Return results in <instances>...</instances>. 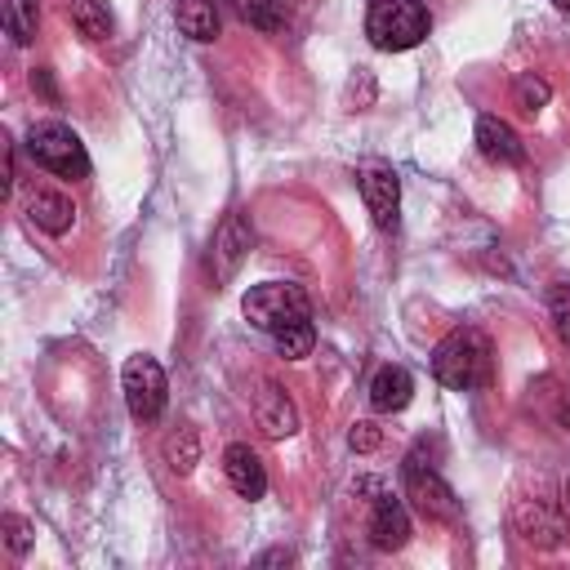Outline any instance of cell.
Masks as SVG:
<instances>
[{
  "mask_svg": "<svg viewBox=\"0 0 570 570\" xmlns=\"http://www.w3.org/2000/svg\"><path fill=\"white\" fill-rule=\"evenodd\" d=\"M432 374L450 392H472V387L490 383V374H494V347H490V338L476 325L450 330L432 347Z\"/></svg>",
  "mask_w": 570,
  "mask_h": 570,
  "instance_id": "obj_1",
  "label": "cell"
},
{
  "mask_svg": "<svg viewBox=\"0 0 570 570\" xmlns=\"http://www.w3.org/2000/svg\"><path fill=\"white\" fill-rule=\"evenodd\" d=\"M428 27H432V18H428L423 0H370L365 36L374 49H387V53L414 49L428 36Z\"/></svg>",
  "mask_w": 570,
  "mask_h": 570,
  "instance_id": "obj_2",
  "label": "cell"
},
{
  "mask_svg": "<svg viewBox=\"0 0 570 570\" xmlns=\"http://www.w3.org/2000/svg\"><path fill=\"white\" fill-rule=\"evenodd\" d=\"M240 312L254 330L263 334H276L285 325H298V321H312V303L298 285L289 281H263V285H249L245 298H240Z\"/></svg>",
  "mask_w": 570,
  "mask_h": 570,
  "instance_id": "obj_3",
  "label": "cell"
},
{
  "mask_svg": "<svg viewBox=\"0 0 570 570\" xmlns=\"http://www.w3.org/2000/svg\"><path fill=\"white\" fill-rule=\"evenodd\" d=\"M22 147H27V156H31L40 169H49V174H58V178H89V151H85V142H80L67 125H58V120L31 125Z\"/></svg>",
  "mask_w": 570,
  "mask_h": 570,
  "instance_id": "obj_4",
  "label": "cell"
},
{
  "mask_svg": "<svg viewBox=\"0 0 570 570\" xmlns=\"http://www.w3.org/2000/svg\"><path fill=\"white\" fill-rule=\"evenodd\" d=\"M120 392H125V405H129V419L134 423H156L165 414V396H169V383H165V370L156 356L138 352L125 361L120 370Z\"/></svg>",
  "mask_w": 570,
  "mask_h": 570,
  "instance_id": "obj_5",
  "label": "cell"
},
{
  "mask_svg": "<svg viewBox=\"0 0 570 570\" xmlns=\"http://www.w3.org/2000/svg\"><path fill=\"white\" fill-rule=\"evenodd\" d=\"M249 245H254V227H249V218H245L240 209H232V214L218 223L214 240H209V276H214V285H223V281H232V276L240 272Z\"/></svg>",
  "mask_w": 570,
  "mask_h": 570,
  "instance_id": "obj_6",
  "label": "cell"
},
{
  "mask_svg": "<svg viewBox=\"0 0 570 570\" xmlns=\"http://www.w3.org/2000/svg\"><path fill=\"white\" fill-rule=\"evenodd\" d=\"M405 494L414 499V508H419L428 521H454V517H459L454 490H450L428 463H419V454L405 459Z\"/></svg>",
  "mask_w": 570,
  "mask_h": 570,
  "instance_id": "obj_7",
  "label": "cell"
},
{
  "mask_svg": "<svg viewBox=\"0 0 570 570\" xmlns=\"http://www.w3.org/2000/svg\"><path fill=\"white\" fill-rule=\"evenodd\" d=\"M365 534H370V543H374L379 552H396V548H405V543H410V534H414L405 503H401L392 490H383V485H374Z\"/></svg>",
  "mask_w": 570,
  "mask_h": 570,
  "instance_id": "obj_8",
  "label": "cell"
},
{
  "mask_svg": "<svg viewBox=\"0 0 570 570\" xmlns=\"http://www.w3.org/2000/svg\"><path fill=\"white\" fill-rule=\"evenodd\" d=\"M361 200H365L379 232H396V223H401V178L387 165L361 169Z\"/></svg>",
  "mask_w": 570,
  "mask_h": 570,
  "instance_id": "obj_9",
  "label": "cell"
},
{
  "mask_svg": "<svg viewBox=\"0 0 570 570\" xmlns=\"http://www.w3.org/2000/svg\"><path fill=\"white\" fill-rule=\"evenodd\" d=\"M512 525H517V534H521L530 548H539V552H552V548L566 543V521H561V512H557L552 503H543V499H521V503L512 508Z\"/></svg>",
  "mask_w": 570,
  "mask_h": 570,
  "instance_id": "obj_10",
  "label": "cell"
},
{
  "mask_svg": "<svg viewBox=\"0 0 570 570\" xmlns=\"http://www.w3.org/2000/svg\"><path fill=\"white\" fill-rule=\"evenodd\" d=\"M254 423L272 441H285V436L298 432V410H294V401H289V392L281 383H272V379L258 383V392H254Z\"/></svg>",
  "mask_w": 570,
  "mask_h": 570,
  "instance_id": "obj_11",
  "label": "cell"
},
{
  "mask_svg": "<svg viewBox=\"0 0 570 570\" xmlns=\"http://www.w3.org/2000/svg\"><path fill=\"white\" fill-rule=\"evenodd\" d=\"M223 472H227V485L240 499H263L267 494V468H263V459L245 441H232L223 450Z\"/></svg>",
  "mask_w": 570,
  "mask_h": 570,
  "instance_id": "obj_12",
  "label": "cell"
},
{
  "mask_svg": "<svg viewBox=\"0 0 570 570\" xmlns=\"http://www.w3.org/2000/svg\"><path fill=\"white\" fill-rule=\"evenodd\" d=\"M476 147L494 165H521L525 160V147H521L517 129L508 120H499V116H481L476 120Z\"/></svg>",
  "mask_w": 570,
  "mask_h": 570,
  "instance_id": "obj_13",
  "label": "cell"
},
{
  "mask_svg": "<svg viewBox=\"0 0 570 570\" xmlns=\"http://www.w3.org/2000/svg\"><path fill=\"white\" fill-rule=\"evenodd\" d=\"M27 223L40 227V232H49V236H62V232H71V223H76V205H71L62 191L40 187V191L27 196Z\"/></svg>",
  "mask_w": 570,
  "mask_h": 570,
  "instance_id": "obj_14",
  "label": "cell"
},
{
  "mask_svg": "<svg viewBox=\"0 0 570 570\" xmlns=\"http://www.w3.org/2000/svg\"><path fill=\"white\" fill-rule=\"evenodd\" d=\"M414 396V379L405 365H379V374L370 379V405L374 414H396L405 410Z\"/></svg>",
  "mask_w": 570,
  "mask_h": 570,
  "instance_id": "obj_15",
  "label": "cell"
},
{
  "mask_svg": "<svg viewBox=\"0 0 570 570\" xmlns=\"http://www.w3.org/2000/svg\"><path fill=\"white\" fill-rule=\"evenodd\" d=\"M174 22L196 45L218 40V4H209V0H178L174 4Z\"/></svg>",
  "mask_w": 570,
  "mask_h": 570,
  "instance_id": "obj_16",
  "label": "cell"
},
{
  "mask_svg": "<svg viewBox=\"0 0 570 570\" xmlns=\"http://www.w3.org/2000/svg\"><path fill=\"white\" fill-rule=\"evenodd\" d=\"M160 454H165L169 472L187 476V472L200 463V436H196V428H178V432H169L165 445H160Z\"/></svg>",
  "mask_w": 570,
  "mask_h": 570,
  "instance_id": "obj_17",
  "label": "cell"
},
{
  "mask_svg": "<svg viewBox=\"0 0 570 570\" xmlns=\"http://www.w3.org/2000/svg\"><path fill=\"white\" fill-rule=\"evenodd\" d=\"M0 13H4V31H9L13 45L36 40V27H40V4L36 0H0Z\"/></svg>",
  "mask_w": 570,
  "mask_h": 570,
  "instance_id": "obj_18",
  "label": "cell"
},
{
  "mask_svg": "<svg viewBox=\"0 0 570 570\" xmlns=\"http://www.w3.org/2000/svg\"><path fill=\"white\" fill-rule=\"evenodd\" d=\"M236 13L254 31H281L285 27V0H236Z\"/></svg>",
  "mask_w": 570,
  "mask_h": 570,
  "instance_id": "obj_19",
  "label": "cell"
},
{
  "mask_svg": "<svg viewBox=\"0 0 570 570\" xmlns=\"http://www.w3.org/2000/svg\"><path fill=\"white\" fill-rule=\"evenodd\" d=\"M548 98H552V85H548L543 76H534V71H521V76H517L512 102H517L521 116H539V111L548 107Z\"/></svg>",
  "mask_w": 570,
  "mask_h": 570,
  "instance_id": "obj_20",
  "label": "cell"
},
{
  "mask_svg": "<svg viewBox=\"0 0 570 570\" xmlns=\"http://www.w3.org/2000/svg\"><path fill=\"white\" fill-rule=\"evenodd\" d=\"M272 343H276V352H281L285 361H303V356H312V347H316V330H312V321H298V325L276 330Z\"/></svg>",
  "mask_w": 570,
  "mask_h": 570,
  "instance_id": "obj_21",
  "label": "cell"
},
{
  "mask_svg": "<svg viewBox=\"0 0 570 570\" xmlns=\"http://www.w3.org/2000/svg\"><path fill=\"white\" fill-rule=\"evenodd\" d=\"M71 22L85 40H107L111 36V18L98 0H71Z\"/></svg>",
  "mask_w": 570,
  "mask_h": 570,
  "instance_id": "obj_22",
  "label": "cell"
},
{
  "mask_svg": "<svg viewBox=\"0 0 570 570\" xmlns=\"http://www.w3.org/2000/svg\"><path fill=\"white\" fill-rule=\"evenodd\" d=\"M548 321H552L557 338L570 347V281H557L548 289Z\"/></svg>",
  "mask_w": 570,
  "mask_h": 570,
  "instance_id": "obj_23",
  "label": "cell"
},
{
  "mask_svg": "<svg viewBox=\"0 0 570 570\" xmlns=\"http://www.w3.org/2000/svg\"><path fill=\"white\" fill-rule=\"evenodd\" d=\"M0 530H4V548H9L13 557H22V552L36 543V525H31L27 517H18V512H4V517H0Z\"/></svg>",
  "mask_w": 570,
  "mask_h": 570,
  "instance_id": "obj_24",
  "label": "cell"
},
{
  "mask_svg": "<svg viewBox=\"0 0 570 570\" xmlns=\"http://www.w3.org/2000/svg\"><path fill=\"white\" fill-rule=\"evenodd\" d=\"M347 445H352L356 454H374V450L383 445V428H379L374 419H356V423L347 428Z\"/></svg>",
  "mask_w": 570,
  "mask_h": 570,
  "instance_id": "obj_25",
  "label": "cell"
},
{
  "mask_svg": "<svg viewBox=\"0 0 570 570\" xmlns=\"http://www.w3.org/2000/svg\"><path fill=\"white\" fill-rule=\"evenodd\" d=\"M31 89H36L40 98H49V102H58V85H53V76H49V67H36V71H31Z\"/></svg>",
  "mask_w": 570,
  "mask_h": 570,
  "instance_id": "obj_26",
  "label": "cell"
},
{
  "mask_svg": "<svg viewBox=\"0 0 570 570\" xmlns=\"http://www.w3.org/2000/svg\"><path fill=\"white\" fill-rule=\"evenodd\" d=\"M272 561H289V552L285 548H272L267 557H258V566H272Z\"/></svg>",
  "mask_w": 570,
  "mask_h": 570,
  "instance_id": "obj_27",
  "label": "cell"
},
{
  "mask_svg": "<svg viewBox=\"0 0 570 570\" xmlns=\"http://www.w3.org/2000/svg\"><path fill=\"white\" fill-rule=\"evenodd\" d=\"M557 414H561V423H566V428H570V392H566V396H561V410H557Z\"/></svg>",
  "mask_w": 570,
  "mask_h": 570,
  "instance_id": "obj_28",
  "label": "cell"
},
{
  "mask_svg": "<svg viewBox=\"0 0 570 570\" xmlns=\"http://www.w3.org/2000/svg\"><path fill=\"white\" fill-rule=\"evenodd\" d=\"M561 503H566V508H570V476H566V481H561Z\"/></svg>",
  "mask_w": 570,
  "mask_h": 570,
  "instance_id": "obj_29",
  "label": "cell"
},
{
  "mask_svg": "<svg viewBox=\"0 0 570 570\" xmlns=\"http://www.w3.org/2000/svg\"><path fill=\"white\" fill-rule=\"evenodd\" d=\"M552 4H557V9H570V0H552Z\"/></svg>",
  "mask_w": 570,
  "mask_h": 570,
  "instance_id": "obj_30",
  "label": "cell"
},
{
  "mask_svg": "<svg viewBox=\"0 0 570 570\" xmlns=\"http://www.w3.org/2000/svg\"><path fill=\"white\" fill-rule=\"evenodd\" d=\"M209 4H236V0H209Z\"/></svg>",
  "mask_w": 570,
  "mask_h": 570,
  "instance_id": "obj_31",
  "label": "cell"
}]
</instances>
